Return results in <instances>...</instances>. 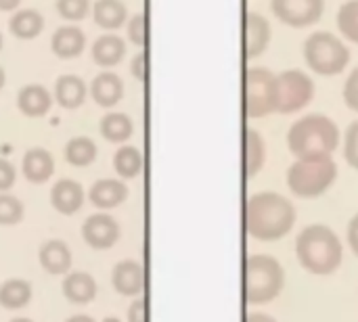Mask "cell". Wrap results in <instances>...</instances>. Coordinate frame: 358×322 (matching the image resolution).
I'll use <instances>...</instances> for the list:
<instances>
[{
	"label": "cell",
	"instance_id": "6da1fadb",
	"mask_svg": "<svg viewBox=\"0 0 358 322\" xmlns=\"http://www.w3.org/2000/svg\"><path fill=\"white\" fill-rule=\"evenodd\" d=\"M296 224L292 201L279 193H256L245 205V228L258 241H279Z\"/></svg>",
	"mask_w": 358,
	"mask_h": 322
},
{
	"label": "cell",
	"instance_id": "7a4b0ae2",
	"mask_svg": "<svg viewBox=\"0 0 358 322\" xmlns=\"http://www.w3.org/2000/svg\"><path fill=\"white\" fill-rule=\"evenodd\" d=\"M296 256L300 266L317 277L334 275L344 260L340 237L323 224L306 226L296 239Z\"/></svg>",
	"mask_w": 358,
	"mask_h": 322
},
{
	"label": "cell",
	"instance_id": "3957f363",
	"mask_svg": "<svg viewBox=\"0 0 358 322\" xmlns=\"http://www.w3.org/2000/svg\"><path fill=\"white\" fill-rule=\"evenodd\" d=\"M340 145V128L321 113H308L298 119L287 132V149L296 159L331 157Z\"/></svg>",
	"mask_w": 358,
	"mask_h": 322
},
{
	"label": "cell",
	"instance_id": "277c9868",
	"mask_svg": "<svg viewBox=\"0 0 358 322\" xmlns=\"http://www.w3.org/2000/svg\"><path fill=\"white\" fill-rule=\"evenodd\" d=\"M285 270L273 256L256 254L245 262V298L252 306H264L281 295Z\"/></svg>",
	"mask_w": 358,
	"mask_h": 322
},
{
	"label": "cell",
	"instance_id": "5b68a950",
	"mask_svg": "<svg viewBox=\"0 0 358 322\" xmlns=\"http://www.w3.org/2000/svg\"><path fill=\"white\" fill-rule=\"evenodd\" d=\"M338 178V166L331 157L298 159L287 170V189L300 199L321 197Z\"/></svg>",
	"mask_w": 358,
	"mask_h": 322
},
{
	"label": "cell",
	"instance_id": "8992f818",
	"mask_svg": "<svg viewBox=\"0 0 358 322\" xmlns=\"http://www.w3.org/2000/svg\"><path fill=\"white\" fill-rule=\"evenodd\" d=\"M304 61L319 75H338L350 63L348 46L331 31H315L304 42Z\"/></svg>",
	"mask_w": 358,
	"mask_h": 322
},
{
	"label": "cell",
	"instance_id": "52a82bcc",
	"mask_svg": "<svg viewBox=\"0 0 358 322\" xmlns=\"http://www.w3.org/2000/svg\"><path fill=\"white\" fill-rule=\"evenodd\" d=\"M245 113L248 117H266L277 113V75L264 67L245 71Z\"/></svg>",
	"mask_w": 358,
	"mask_h": 322
},
{
	"label": "cell",
	"instance_id": "ba28073f",
	"mask_svg": "<svg viewBox=\"0 0 358 322\" xmlns=\"http://www.w3.org/2000/svg\"><path fill=\"white\" fill-rule=\"evenodd\" d=\"M315 98V84L308 73L287 69L277 75V113L292 115L306 109Z\"/></svg>",
	"mask_w": 358,
	"mask_h": 322
},
{
	"label": "cell",
	"instance_id": "9c48e42d",
	"mask_svg": "<svg viewBox=\"0 0 358 322\" xmlns=\"http://www.w3.org/2000/svg\"><path fill=\"white\" fill-rule=\"evenodd\" d=\"M273 15L296 29L315 25L325 10V0H271Z\"/></svg>",
	"mask_w": 358,
	"mask_h": 322
},
{
	"label": "cell",
	"instance_id": "30bf717a",
	"mask_svg": "<svg viewBox=\"0 0 358 322\" xmlns=\"http://www.w3.org/2000/svg\"><path fill=\"white\" fill-rule=\"evenodd\" d=\"M82 237L92 249H109L120 239V224L109 214H92L82 226Z\"/></svg>",
	"mask_w": 358,
	"mask_h": 322
},
{
	"label": "cell",
	"instance_id": "8fae6325",
	"mask_svg": "<svg viewBox=\"0 0 358 322\" xmlns=\"http://www.w3.org/2000/svg\"><path fill=\"white\" fill-rule=\"evenodd\" d=\"M111 283L120 295L136 298L143 293V287H145V270L138 262L124 260V262L115 264V268L111 272Z\"/></svg>",
	"mask_w": 358,
	"mask_h": 322
},
{
	"label": "cell",
	"instance_id": "7c38bea8",
	"mask_svg": "<svg viewBox=\"0 0 358 322\" xmlns=\"http://www.w3.org/2000/svg\"><path fill=\"white\" fill-rule=\"evenodd\" d=\"M271 44V23L256 10L245 13V57H260Z\"/></svg>",
	"mask_w": 358,
	"mask_h": 322
},
{
	"label": "cell",
	"instance_id": "4fadbf2b",
	"mask_svg": "<svg viewBox=\"0 0 358 322\" xmlns=\"http://www.w3.org/2000/svg\"><path fill=\"white\" fill-rule=\"evenodd\" d=\"M50 203L63 216H71V214L80 212V207L84 205L82 184L71 178H63V180L55 182V186L50 189Z\"/></svg>",
	"mask_w": 358,
	"mask_h": 322
},
{
	"label": "cell",
	"instance_id": "5bb4252c",
	"mask_svg": "<svg viewBox=\"0 0 358 322\" xmlns=\"http://www.w3.org/2000/svg\"><path fill=\"white\" fill-rule=\"evenodd\" d=\"M88 197H90V201H92L94 207H99V210H111V207H117L120 203L126 201L128 186L122 180L103 178V180H99V182L92 184Z\"/></svg>",
	"mask_w": 358,
	"mask_h": 322
},
{
	"label": "cell",
	"instance_id": "9a60e30c",
	"mask_svg": "<svg viewBox=\"0 0 358 322\" xmlns=\"http://www.w3.org/2000/svg\"><path fill=\"white\" fill-rule=\"evenodd\" d=\"M38 260H40V266L48 275H65L71 268V251L67 243L59 239L42 243L38 251Z\"/></svg>",
	"mask_w": 358,
	"mask_h": 322
},
{
	"label": "cell",
	"instance_id": "2e32d148",
	"mask_svg": "<svg viewBox=\"0 0 358 322\" xmlns=\"http://www.w3.org/2000/svg\"><path fill=\"white\" fill-rule=\"evenodd\" d=\"M52 98L48 90L40 84H27L17 94V107L27 117H42L50 111Z\"/></svg>",
	"mask_w": 358,
	"mask_h": 322
},
{
	"label": "cell",
	"instance_id": "e0dca14e",
	"mask_svg": "<svg viewBox=\"0 0 358 322\" xmlns=\"http://www.w3.org/2000/svg\"><path fill=\"white\" fill-rule=\"evenodd\" d=\"M90 94H92V98H94L96 105H101V107H113L124 96V82H122L120 75H115L111 71L99 73L92 80V84H90Z\"/></svg>",
	"mask_w": 358,
	"mask_h": 322
},
{
	"label": "cell",
	"instance_id": "ac0fdd59",
	"mask_svg": "<svg viewBox=\"0 0 358 322\" xmlns=\"http://www.w3.org/2000/svg\"><path fill=\"white\" fill-rule=\"evenodd\" d=\"M52 172H55V159L46 149L34 147L23 155V176L29 182L42 184L52 176Z\"/></svg>",
	"mask_w": 358,
	"mask_h": 322
},
{
	"label": "cell",
	"instance_id": "d6986e66",
	"mask_svg": "<svg viewBox=\"0 0 358 322\" xmlns=\"http://www.w3.org/2000/svg\"><path fill=\"white\" fill-rule=\"evenodd\" d=\"M86 46V36L80 27L65 25L59 27L50 38V48L59 59H73L78 57Z\"/></svg>",
	"mask_w": 358,
	"mask_h": 322
},
{
	"label": "cell",
	"instance_id": "ffe728a7",
	"mask_svg": "<svg viewBox=\"0 0 358 322\" xmlns=\"http://www.w3.org/2000/svg\"><path fill=\"white\" fill-rule=\"evenodd\" d=\"M126 54V42L117 34H105L94 40L92 44V59L101 67L117 65Z\"/></svg>",
	"mask_w": 358,
	"mask_h": 322
},
{
	"label": "cell",
	"instance_id": "44dd1931",
	"mask_svg": "<svg viewBox=\"0 0 358 322\" xmlns=\"http://www.w3.org/2000/svg\"><path fill=\"white\" fill-rule=\"evenodd\" d=\"M61 289L71 304H90L96 298V281L88 272L67 275Z\"/></svg>",
	"mask_w": 358,
	"mask_h": 322
},
{
	"label": "cell",
	"instance_id": "7402d4cb",
	"mask_svg": "<svg viewBox=\"0 0 358 322\" xmlns=\"http://www.w3.org/2000/svg\"><path fill=\"white\" fill-rule=\"evenodd\" d=\"M55 98L63 109H78L86 101V84L78 75H61L55 84Z\"/></svg>",
	"mask_w": 358,
	"mask_h": 322
},
{
	"label": "cell",
	"instance_id": "603a6c76",
	"mask_svg": "<svg viewBox=\"0 0 358 322\" xmlns=\"http://www.w3.org/2000/svg\"><path fill=\"white\" fill-rule=\"evenodd\" d=\"M31 285L25 279H8L0 285V306L6 310H21L31 302Z\"/></svg>",
	"mask_w": 358,
	"mask_h": 322
},
{
	"label": "cell",
	"instance_id": "cb8c5ba5",
	"mask_svg": "<svg viewBox=\"0 0 358 322\" xmlns=\"http://www.w3.org/2000/svg\"><path fill=\"white\" fill-rule=\"evenodd\" d=\"M44 27V17L40 15V10L36 8H25V10H17L10 21H8V29L13 36L21 38V40H31L36 38Z\"/></svg>",
	"mask_w": 358,
	"mask_h": 322
},
{
	"label": "cell",
	"instance_id": "d4e9b609",
	"mask_svg": "<svg viewBox=\"0 0 358 322\" xmlns=\"http://www.w3.org/2000/svg\"><path fill=\"white\" fill-rule=\"evenodd\" d=\"M99 130H101V136L109 142H126L132 132H134V124L132 119L126 115V113H107L101 124H99Z\"/></svg>",
	"mask_w": 358,
	"mask_h": 322
},
{
	"label": "cell",
	"instance_id": "484cf974",
	"mask_svg": "<svg viewBox=\"0 0 358 322\" xmlns=\"http://www.w3.org/2000/svg\"><path fill=\"white\" fill-rule=\"evenodd\" d=\"M266 161V147L264 138L258 130L248 128L245 130V176L254 178Z\"/></svg>",
	"mask_w": 358,
	"mask_h": 322
},
{
	"label": "cell",
	"instance_id": "4316f807",
	"mask_svg": "<svg viewBox=\"0 0 358 322\" xmlns=\"http://www.w3.org/2000/svg\"><path fill=\"white\" fill-rule=\"evenodd\" d=\"M94 21L103 29H117L126 21V4L122 0H96L94 4Z\"/></svg>",
	"mask_w": 358,
	"mask_h": 322
},
{
	"label": "cell",
	"instance_id": "83f0119b",
	"mask_svg": "<svg viewBox=\"0 0 358 322\" xmlns=\"http://www.w3.org/2000/svg\"><path fill=\"white\" fill-rule=\"evenodd\" d=\"M96 145H94V140L92 138H88V136H76V138H71L67 145H65V151H63V155H65V161L67 163H71V166H76V168H86V166H90L94 159H96Z\"/></svg>",
	"mask_w": 358,
	"mask_h": 322
},
{
	"label": "cell",
	"instance_id": "f1b7e54d",
	"mask_svg": "<svg viewBox=\"0 0 358 322\" xmlns=\"http://www.w3.org/2000/svg\"><path fill=\"white\" fill-rule=\"evenodd\" d=\"M113 168L120 178H136L143 172V153L132 145H122L113 155Z\"/></svg>",
	"mask_w": 358,
	"mask_h": 322
},
{
	"label": "cell",
	"instance_id": "f546056e",
	"mask_svg": "<svg viewBox=\"0 0 358 322\" xmlns=\"http://www.w3.org/2000/svg\"><path fill=\"white\" fill-rule=\"evenodd\" d=\"M338 29L350 42L358 44V0H348L338 10Z\"/></svg>",
	"mask_w": 358,
	"mask_h": 322
},
{
	"label": "cell",
	"instance_id": "4dcf8cb0",
	"mask_svg": "<svg viewBox=\"0 0 358 322\" xmlns=\"http://www.w3.org/2000/svg\"><path fill=\"white\" fill-rule=\"evenodd\" d=\"M23 203L8 195V193H0V224L2 226H13L17 222H21L23 218Z\"/></svg>",
	"mask_w": 358,
	"mask_h": 322
},
{
	"label": "cell",
	"instance_id": "1f68e13d",
	"mask_svg": "<svg viewBox=\"0 0 358 322\" xmlns=\"http://www.w3.org/2000/svg\"><path fill=\"white\" fill-rule=\"evenodd\" d=\"M90 8L88 0H57V10L67 21H80Z\"/></svg>",
	"mask_w": 358,
	"mask_h": 322
},
{
	"label": "cell",
	"instance_id": "d6a6232c",
	"mask_svg": "<svg viewBox=\"0 0 358 322\" xmlns=\"http://www.w3.org/2000/svg\"><path fill=\"white\" fill-rule=\"evenodd\" d=\"M344 159L350 168L358 170V119L348 126L344 134Z\"/></svg>",
	"mask_w": 358,
	"mask_h": 322
},
{
	"label": "cell",
	"instance_id": "836d02e7",
	"mask_svg": "<svg viewBox=\"0 0 358 322\" xmlns=\"http://www.w3.org/2000/svg\"><path fill=\"white\" fill-rule=\"evenodd\" d=\"M128 38L134 46H145L147 42V19L143 13L134 15L128 23Z\"/></svg>",
	"mask_w": 358,
	"mask_h": 322
},
{
	"label": "cell",
	"instance_id": "e575fe53",
	"mask_svg": "<svg viewBox=\"0 0 358 322\" xmlns=\"http://www.w3.org/2000/svg\"><path fill=\"white\" fill-rule=\"evenodd\" d=\"M344 101L352 111L358 113V67L352 69V73L348 75V80L344 84Z\"/></svg>",
	"mask_w": 358,
	"mask_h": 322
},
{
	"label": "cell",
	"instance_id": "d590c367",
	"mask_svg": "<svg viewBox=\"0 0 358 322\" xmlns=\"http://www.w3.org/2000/svg\"><path fill=\"white\" fill-rule=\"evenodd\" d=\"M15 180H17L15 166L0 157V193H6L15 184Z\"/></svg>",
	"mask_w": 358,
	"mask_h": 322
},
{
	"label": "cell",
	"instance_id": "8d00e7d4",
	"mask_svg": "<svg viewBox=\"0 0 358 322\" xmlns=\"http://www.w3.org/2000/svg\"><path fill=\"white\" fill-rule=\"evenodd\" d=\"M128 322H147V304L145 300H134L128 308Z\"/></svg>",
	"mask_w": 358,
	"mask_h": 322
},
{
	"label": "cell",
	"instance_id": "74e56055",
	"mask_svg": "<svg viewBox=\"0 0 358 322\" xmlns=\"http://www.w3.org/2000/svg\"><path fill=\"white\" fill-rule=\"evenodd\" d=\"M348 245H350L352 254L358 258V214L348 224Z\"/></svg>",
	"mask_w": 358,
	"mask_h": 322
},
{
	"label": "cell",
	"instance_id": "f35d334b",
	"mask_svg": "<svg viewBox=\"0 0 358 322\" xmlns=\"http://www.w3.org/2000/svg\"><path fill=\"white\" fill-rule=\"evenodd\" d=\"M145 54L141 52V54H136L134 59H132V65H130V71H132V75L136 78V80H145Z\"/></svg>",
	"mask_w": 358,
	"mask_h": 322
},
{
	"label": "cell",
	"instance_id": "ab89813d",
	"mask_svg": "<svg viewBox=\"0 0 358 322\" xmlns=\"http://www.w3.org/2000/svg\"><path fill=\"white\" fill-rule=\"evenodd\" d=\"M245 322H277L273 316H268V314H262V312H252V314H248V319Z\"/></svg>",
	"mask_w": 358,
	"mask_h": 322
},
{
	"label": "cell",
	"instance_id": "60d3db41",
	"mask_svg": "<svg viewBox=\"0 0 358 322\" xmlns=\"http://www.w3.org/2000/svg\"><path fill=\"white\" fill-rule=\"evenodd\" d=\"M21 0H0V10H15Z\"/></svg>",
	"mask_w": 358,
	"mask_h": 322
},
{
	"label": "cell",
	"instance_id": "b9f144b4",
	"mask_svg": "<svg viewBox=\"0 0 358 322\" xmlns=\"http://www.w3.org/2000/svg\"><path fill=\"white\" fill-rule=\"evenodd\" d=\"M67 322H96V321H94V319H90V316H86V314H76V316L67 319Z\"/></svg>",
	"mask_w": 358,
	"mask_h": 322
},
{
	"label": "cell",
	"instance_id": "7bdbcfd3",
	"mask_svg": "<svg viewBox=\"0 0 358 322\" xmlns=\"http://www.w3.org/2000/svg\"><path fill=\"white\" fill-rule=\"evenodd\" d=\"M4 82H6V75H4V69L0 67V90H2V86H4Z\"/></svg>",
	"mask_w": 358,
	"mask_h": 322
},
{
	"label": "cell",
	"instance_id": "ee69618b",
	"mask_svg": "<svg viewBox=\"0 0 358 322\" xmlns=\"http://www.w3.org/2000/svg\"><path fill=\"white\" fill-rule=\"evenodd\" d=\"M10 322H34V321H29V319H13Z\"/></svg>",
	"mask_w": 358,
	"mask_h": 322
},
{
	"label": "cell",
	"instance_id": "f6af8a7d",
	"mask_svg": "<svg viewBox=\"0 0 358 322\" xmlns=\"http://www.w3.org/2000/svg\"><path fill=\"white\" fill-rule=\"evenodd\" d=\"M103 322H122L120 319H113V316H109V319H105Z\"/></svg>",
	"mask_w": 358,
	"mask_h": 322
},
{
	"label": "cell",
	"instance_id": "bcb514c9",
	"mask_svg": "<svg viewBox=\"0 0 358 322\" xmlns=\"http://www.w3.org/2000/svg\"><path fill=\"white\" fill-rule=\"evenodd\" d=\"M0 48H2V36H0Z\"/></svg>",
	"mask_w": 358,
	"mask_h": 322
}]
</instances>
